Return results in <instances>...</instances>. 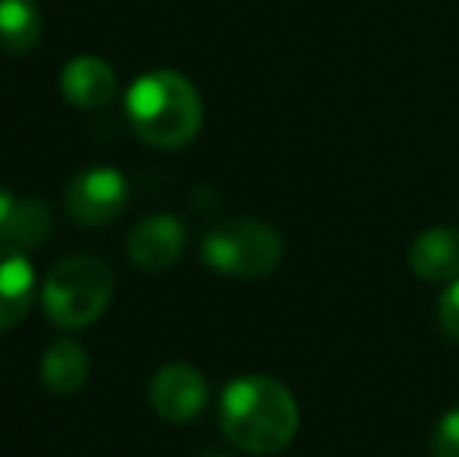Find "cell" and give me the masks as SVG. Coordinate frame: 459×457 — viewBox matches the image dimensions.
<instances>
[{
	"label": "cell",
	"mask_w": 459,
	"mask_h": 457,
	"mask_svg": "<svg viewBox=\"0 0 459 457\" xmlns=\"http://www.w3.org/2000/svg\"><path fill=\"white\" fill-rule=\"evenodd\" d=\"M38 0H0V48L10 54H29L41 41Z\"/></svg>",
	"instance_id": "12"
},
{
	"label": "cell",
	"mask_w": 459,
	"mask_h": 457,
	"mask_svg": "<svg viewBox=\"0 0 459 457\" xmlns=\"http://www.w3.org/2000/svg\"><path fill=\"white\" fill-rule=\"evenodd\" d=\"M88 373H91V360H88L85 347L73 342V338L54 342L41 357V379L54 395L82 391V385L88 382Z\"/></svg>",
	"instance_id": "11"
},
{
	"label": "cell",
	"mask_w": 459,
	"mask_h": 457,
	"mask_svg": "<svg viewBox=\"0 0 459 457\" xmlns=\"http://www.w3.org/2000/svg\"><path fill=\"white\" fill-rule=\"evenodd\" d=\"M50 207L38 198H19L16 204V216H13V229H10V248L19 250H35L48 242L50 235Z\"/></svg>",
	"instance_id": "13"
},
{
	"label": "cell",
	"mask_w": 459,
	"mask_h": 457,
	"mask_svg": "<svg viewBox=\"0 0 459 457\" xmlns=\"http://www.w3.org/2000/svg\"><path fill=\"white\" fill-rule=\"evenodd\" d=\"M126 250H128V260L138 269H147V273L176 267L185 250L182 220H176V216H169V214L147 216L144 223H138V226L132 229Z\"/></svg>",
	"instance_id": "7"
},
{
	"label": "cell",
	"mask_w": 459,
	"mask_h": 457,
	"mask_svg": "<svg viewBox=\"0 0 459 457\" xmlns=\"http://www.w3.org/2000/svg\"><path fill=\"white\" fill-rule=\"evenodd\" d=\"M410 267L425 282L459 279V229L435 226L412 238Z\"/></svg>",
	"instance_id": "10"
},
{
	"label": "cell",
	"mask_w": 459,
	"mask_h": 457,
	"mask_svg": "<svg viewBox=\"0 0 459 457\" xmlns=\"http://www.w3.org/2000/svg\"><path fill=\"white\" fill-rule=\"evenodd\" d=\"M206 267L238 279H260L281 263V235L260 220H225L212 226L200 244Z\"/></svg>",
	"instance_id": "4"
},
{
	"label": "cell",
	"mask_w": 459,
	"mask_h": 457,
	"mask_svg": "<svg viewBox=\"0 0 459 457\" xmlns=\"http://www.w3.org/2000/svg\"><path fill=\"white\" fill-rule=\"evenodd\" d=\"M126 110L141 141L163 151L185 147L204 122V104L191 82L176 69H153L128 88Z\"/></svg>",
	"instance_id": "2"
},
{
	"label": "cell",
	"mask_w": 459,
	"mask_h": 457,
	"mask_svg": "<svg viewBox=\"0 0 459 457\" xmlns=\"http://www.w3.org/2000/svg\"><path fill=\"white\" fill-rule=\"evenodd\" d=\"M206 398L210 389L204 373L191 364H166L151 379V408L169 423H187L200 417Z\"/></svg>",
	"instance_id": "6"
},
{
	"label": "cell",
	"mask_w": 459,
	"mask_h": 457,
	"mask_svg": "<svg viewBox=\"0 0 459 457\" xmlns=\"http://www.w3.org/2000/svg\"><path fill=\"white\" fill-rule=\"evenodd\" d=\"M204 457H225V454H204Z\"/></svg>",
	"instance_id": "17"
},
{
	"label": "cell",
	"mask_w": 459,
	"mask_h": 457,
	"mask_svg": "<svg viewBox=\"0 0 459 457\" xmlns=\"http://www.w3.org/2000/svg\"><path fill=\"white\" fill-rule=\"evenodd\" d=\"M128 207V182L119 170L94 166L69 182L66 210L79 226H109Z\"/></svg>",
	"instance_id": "5"
},
{
	"label": "cell",
	"mask_w": 459,
	"mask_h": 457,
	"mask_svg": "<svg viewBox=\"0 0 459 457\" xmlns=\"http://www.w3.org/2000/svg\"><path fill=\"white\" fill-rule=\"evenodd\" d=\"M116 292L113 269L91 254H75L50 267L44 276L41 301L60 330H85L103 317Z\"/></svg>",
	"instance_id": "3"
},
{
	"label": "cell",
	"mask_w": 459,
	"mask_h": 457,
	"mask_svg": "<svg viewBox=\"0 0 459 457\" xmlns=\"http://www.w3.org/2000/svg\"><path fill=\"white\" fill-rule=\"evenodd\" d=\"M431 454L459 457V408L447 410L431 429Z\"/></svg>",
	"instance_id": "14"
},
{
	"label": "cell",
	"mask_w": 459,
	"mask_h": 457,
	"mask_svg": "<svg viewBox=\"0 0 459 457\" xmlns=\"http://www.w3.org/2000/svg\"><path fill=\"white\" fill-rule=\"evenodd\" d=\"M16 204H19V198H13L10 191L0 189V244L10 242V229H13V216H16Z\"/></svg>",
	"instance_id": "16"
},
{
	"label": "cell",
	"mask_w": 459,
	"mask_h": 457,
	"mask_svg": "<svg viewBox=\"0 0 459 457\" xmlns=\"http://www.w3.org/2000/svg\"><path fill=\"white\" fill-rule=\"evenodd\" d=\"M437 320H441V330L450 338L459 342V279L450 282V288L441 294V304H437Z\"/></svg>",
	"instance_id": "15"
},
{
	"label": "cell",
	"mask_w": 459,
	"mask_h": 457,
	"mask_svg": "<svg viewBox=\"0 0 459 457\" xmlns=\"http://www.w3.org/2000/svg\"><path fill=\"white\" fill-rule=\"evenodd\" d=\"M60 88L63 98L73 107H79V110H100L116 98L119 82H116V73L107 60H100V57H75L63 69Z\"/></svg>",
	"instance_id": "9"
},
{
	"label": "cell",
	"mask_w": 459,
	"mask_h": 457,
	"mask_svg": "<svg viewBox=\"0 0 459 457\" xmlns=\"http://www.w3.org/2000/svg\"><path fill=\"white\" fill-rule=\"evenodd\" d=\"M219 420L222 433L247 454H278L300 426L294 395L269 376H241L225 385Z\"/></svg>",
	"instance_id": "1"
},
{
	"label": "cell",
	"mask_w": 459,
	"mask_h": 457,
	"mask_svg": "<svg viewBox=\"0 0 459 457\" xmlns=\"http://www.w3.org/2000/svg\"><path fill=\"white\" fill-rule=\"evenodd\" d=\"M35 301V267L25 250L0 244V336L19 326Z\"/></svg>",
	"instance_id": "8"
}]
</instances>
